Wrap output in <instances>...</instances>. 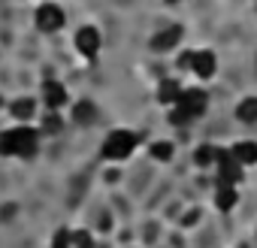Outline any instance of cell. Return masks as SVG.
Returning a JSON list of instances; mask_svg holds the SVG:
<instances>
[{
	"instance_id": "12",
	"label": "cell",
	"mask_w": 257,
	"mask_h": 248,
	"mask_svg": "<svg viewBox=\"0 0 257 248\" xmlns=\"http://www.w3.org/2000/svg\"><path fill=\"white\" fill-rule=\"evenodd\" d=\"M242 167H251V164H257V143H251V140H242V143H236V146H230L227 149Z\"/></svg>"
},
{
	"instance_id": "15",
	"label": "cell",
	"mask_w": 257,
	"mask_h": 248,
	"mask_svg": "<svg viewBox=\"0 0 257 248\" xmlns=\"http://www.w3.org/2000/svg\"><path fill=\"white\" fill-rule=\"evenodd\" d=\"M97 115H100V112H97V106H94L91 100H79V103L73 106V121L82 124V128H85V124H94Z\"/></svg>"
},
{
	"instance_id": "11",
	"label": "cell",
	"mask_w": 257,
	"mask_h": 248,
	"mask_svg": "<svg viewBox=\"0 0 257 248\" xmlns=\"http://www.w3.org/2000/svg\"><path fill=\"white\" fill-rule=\"evenodd\" d=\"M239 203V191L233 185H215V206L218 212H233Z\"/></svg>"
},
{
	"instance_id": "16",
	"label": "cell",
	"mask_w": 257,
	"mask_h": 248,
	"mask_svg": "<svg viewBox=\"0 0 257 248\" xmlns=\"http://www.w3.org/2000/svg\"><path fill=\"white\" fill-rule=\"evenodd\" d=\"M236 118L242 124H257V97H242L236 106Z\"/></svg>"
},
{
	"instance_id": "6",
	"label": "cell",
	"mask_w": 257,
	"mask_h": 248,
	"mask_svg": "<svg viewBox=\"0 0 257 248\" xmlns=\"http://www.w3.org/2000/svg\"><path fill=\"white\" fill-rule=\"evenodd\" d=\"M100 46H103V40H100V31H97V28L85 25V28L76 31V49H79L82 58H97Z\"/></svg>"
},
{
	"instance_id": "7",
	"label": "cell",
	"mask_w": 257,
	"mask_h": 248,
	"mask_svg": "<svg viewBox=\"0 0 257 248\" xmlns=\"http://www.w3.org/2000/svg\"><path fill=\"white\" fill-rule=\"evenodd\" d=\"M43 103L49 106V112H58V109H64V106L70 103V94H67L64 82H55V79H49V82H46V88H43Z\"/></svg>"
},
{
	"instance_id": "5",
	"label": "cell",
	"mask_w": 257,
	"mask_h": 248,
	"mask_svg": "<svg viewBox=\"0 0 257 248\" xmlns=\"http://www.w3.org/2000/svg\"><path fill=\"white\" fill-rule=\"evenodd\" d=\"M215 167H218V185H233V188H236V185L242 182L245 167H242V164L227 152V149H224V155L218 158V164H215Z\"/></svg>"
},
{
	"instance_id": "10",
	"label": "cell",
	"mask_w": 257,
	"mask_h": 248,
	"mask_svg": "<svg viewBox=\"0 0 257 248\" xmlns=\"http://www.w3.org/2000/svg\"><path fill=\"white\" fill-rule=\"evenodd\" d=\"M10 115H13L16 121L28 124V121L37 115V100H34V97H19V100H13V103H10Z\"/></svg>"
},
{
	"instance_id": "21",
	"label": "cell",
	"mask_w": 257,
	"mask_h": 248,
	"mask_svg": "<svg viewBox=\"0 0 257 248\" xmlns=\"http://www.w3.org/2000/svg\"><path fill=\"white\" fill-rule=\"evenodd\" d=\"M170 121H173V124H179V128H185V124H191V118H188V115H185V112H182L179 106H173V109H170Z\"/></svg>"
},
{
	"instance_id": "14",
	"label": "cell",
	"mask_w": 257,
	"mask_h": 248,
	"mask_svg": "<svg viewBox=\"0 0 257 248\" xmlns=\"http://www.w3.org/2000/svg\"><path fill=\"white\" fill-rule=\"evenodd\" d=\"M221 155H224V149H221V146L206 143V146H200V149L194 152V164H197V167H215Z\"/></svg>"
},
{
	"instance_id": "9",
	"label": "cell",
	"mask_w": 257,
	"mask_h": 248,
	"mask_svg": "<svg viewBox=\"0 0 257 248\" xmlns=\"http://www.w3.org/2000/svg\"><path fill=\"white\" fill-rule=\"evenodd\" d=\"M179 40H182V28L179 25H170V28H164V31H158L152 37V49L155 52H170L173 46H179Z\"/></svg>"
},
{
	"instance_id": "18",
	"label": "cell",
	"mask_w": 257,
	"mask_h": 248,
	"mask_svg": "<svg viewBox=\"0 0 257 248\" xmlns=\"http://www.w3.org/2000/svg\"><path fill=\"white\" fill-rule=\"evenodd\" d=\"M0 158H16V131H0Z\"/></svg>"
},
{
	"instance_id": "20",
	"label": "cell",
	"mask_w": 257,
	"mask_h": 248,
	"mask_svg": "<svg viewBox=\"0 0 257 248\" xmlns=\"http://www.w3.org/2000/svg\"><path fill=\"white\" fill-rule=\"evenodd\" d=\"M70 233H73V230H64V227H61V230L55 233V239H52V248H70Z\"/></svg>"
},
{
	"instance_id": "17",
	"label": "cell",
	"mask_w": 257,
	"mask_h": 248,
	"mask_svg": "<svg viewBox=\"0 0 257 248\" xmlns=\"http://www.w3.org/2000/svg\"><path fill=\"white\" fill-rule=\"evenodd\" d=\"M173 143H167V140H158V143H152V149H149V155H152V161H161V164H167V161H173Z\"/></svg>"
},
{
	"instance_id": "22",
	"label": "cell",
	"mask_w": 257,
	"mask_h": 248,
	"mask_svg": "<svg viewBox=\"0 0 257 248\" xmlns=\"http://www.w3.org/2000/svg\"><path fill=\"white\" fill-rule=\"evenodd\" d=\"M176 67H179V70H191V67H194V52H182L179 61H176Z\"/></svg>"
},
{
	"instance_id": "3",
	"label": "cell",
	"mask_w": 257,
	"mask_h": 248,
	"mask_svg": "<svg viewBox=\"0 0 257 248\" xmlns=\"http://www.w3.org/2000/svg\"><path fill=\"white\" fill-rule=\"evenodd\" d=\"M34 22H37V28H40V31L55 34V31H61V28H64L67 16H64V10H61L58 4H40V10H37Z\"/></svg>"
},
{
	"instance_id": "1",
	"label": "cell",
	"mask_w": 257,
	"mask_h": 248,
	"mask_svg": "<svg viewBox=\"0 0 257 248\" xmlns=\"http://www.w3.org/2000/svg\"><path fill=\"white\" fill-rule=\"evenodd\" d=\"M137 143H140V137H137L134 131H112V134L106 137L100 155H103V161L121 164V161H127V158L137 152Z\"/></svg>"
},
{
	"instance_id": "23",
	"label": "cell",
	"mask_w": 257,
	"mask_h": 248,
	"mask_svg": "<svg viewBox=\"0 0 257 248\" xmlns=\"http://www.w3.org/2000/svg\"><path fill=\"white\" fill-rule=\"evenodd\" d=\"M61 131V121H58V115L52 112L49 118H46V134H58Z\"/></svg>"
},
{
	"instance_id": "19",
	"label": "cell",
	"mask_w": 257,
	"mask_h": 248,
	"mask_svg": "<svg viewBox=\"0 0 257 248\" xmlns=\"http://www.w3.org/2000/svg\"><path fill=\"white\" fill-rule=\"evenodd\" d=\"M91 245H94V239H91L88 230H73L70 233V248H91Z\"/></svg>"
},
{
	"instance_id": "13",
	"label": "cell",
	"mask_w": 257,
	"mask_h": 248,
	"mask_svg": "<svg viewBox=\"0 0 257 248\" xmlns=\"http://www.w3.org/2000/svg\"><path fill=\"white\" fill-rule=\"evenodd\" d=\"M182 91H185V88H182V85H179L176 79H164V82L158 85V100H161V103H167V106L173 109V106L179 103Z\"/></svg>"
},
{
	"instance_id": "8",
	"label": "cell",
	"mask_w": 257,
	"mask_h": 248,
	"mask_svg": "<svg viewBox=\"0 0 257 248\" xmlns=\"http://www.w3.org/2000/svg\"><path fill=\"white\" fill-rule=\"evenodd\" d=\"M200 79H212L215 73H218V58H215V52H209V49H203V52H194V67H191Z\"/></svg>"
},
{
	"instance_id": "2",
	"label": "cell",
	"mask_w": 257,
	"mask_h": 248,
	"mask_svg": "<svg viewBox=\"0 0 257 248\" xmlns=\"http://www.w3.org/2000/svg\"><path fill=\"white\" fill-rule=\"evenodd\" d=\"M176 106H179L191 121H197V118H203L206 109H209V94H206L203 88H185Z\"/></svg>"
},
{
	"instance_id": "4",
	"label": "cell",
	"mask_w": 257,
	"mask_h": 248,
	"mask_svg": "<svg viewBox=\"0 0 257 248\" xmlns=\"http://www.w3.org/2000/svg\"><path fill=\"white\" fill-rule=\"evenodd\" d=\"M16 131V158H34L37 149H40V131H34L31 124H19Z\"/></svg>"
}]
</instances>
